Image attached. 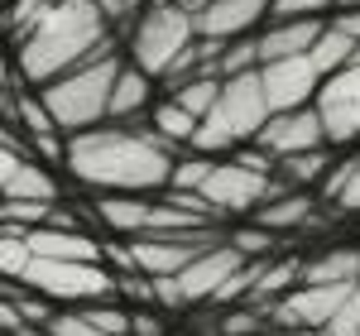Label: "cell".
Returning <instances> with one entry per match:
<instances>
[{
  "label": "cell",
  "mask_w": 360,
  "mask_h": 336,
  "mask_svg": "<svg viewBox=\"0 0 360 336\" xmlns=\"http://www.w3.org/2000/svg\"><path fill=\"white\" fill-rule=\"evenodd\" d=\"M173 168H178V149L164 144L149 125H96L86 135H68V159H63V173L96 197H159L173 183Z\"/></svg>",
  "instance_id": "6da1fadb"
},
{
  "label": "cell",
  "mask_w": 360,
  "mask_h": 336,
  "mask_svg": "<svg viewBox=\"0 0 360 336\" xmlns=\"http://www.w3.org/2000/svg\"><path fill=\"white\" fill-rule=\"evenodd\" d=\"M115 44V29L106 25L101 0H53V10L15 44L10 67L25 77V86L44 91L63 72L91 63Z\"/></svg>",
  "instance_id": "7a4b0ae2"
},
{
  "label": "cell",
  "mask_w": 360,
  "mask_h": 336,
  "mask_svg": "<svg viewBox=\"0 0 360 336\" xmlns=\"http://www.w3.org/2000/svg\"><path fill=\"white\" fill-rule=\"evenodd\" d=\"M125 63H130V58L111 44L106 53H96L91 63L63 72L58 82H49L39 91L44 106L53 111L63 135H86V130H96V125L111 120V91H115V82H120V72H125Z\"/></svg>",
  "instance_id": "3957f363"
},
{
  "label": "cell",
  "mask_w": 360,
  "mask_h": 336,
  "mask_svg": "<svg viewBox=\"0 0 360 336\" xmlns=\"http://www.w3.org/2000/svg\"><path fill=\"white\" fill-rule=\"evenodd\" d=\"M269 120H274V106H269V91H264L259 67L255 72H240V77H221V96L207 111L193 149L197 154H212V159H221V154L231 159L236 149L259 140V130Z\"/></svg>",
  "instance_id": "277c9868"
},
{
  "label": "cell",
  "mask_w": 360,
  "mask_h": 336,
  "mask_svg": "<svg viewBox=\"0 0 360 336\" xmlns=\"http://www.w3.org/2000/svg\"><path fill=\"white\" fill-rule=\"evenodd\" d=\"M197 39H202V29H197L193 10H183L173 0H154L139 15V25L125 34V58L135 63L139 72H149L154 82H164L173 72V63L188 53Z\"/></svg>",
  "instance_id": "5b68a950"
},
{
  "label": "cell",
  "mask_w": 360,
  "mask_h": 336,
  "mask_svg": "<svg viewBox=\"0 0 360 336\" xmlns=\"http://www.w3.org/2000/svg\"><path fill=\"white\" fill-rule=\"evenodd\" d=\"M10 283H20L39 298H58V303H101L120 293V274L106 264H86V259H39L29 254V264Z\"/></svg>",
  "instance_id": "8992f818"
},
{
  "label": "cell",
  "mask_w": 360,
  "mask_h": 336,
  "mask_svg": "<svg viewBox=\"0 0 360 336\" xmlns=\"http://www.w3.org/2000/svg\"><path fill=\"white\" fill-rule=\"evenodd\" d=\"M245 264H255V259H245L231 240H221V245H212L207 254H197L183 274L154 279V298H159V303H173V308H178V303H217V293H221Z\"/></svg>",
  "instance_id": "52a82bcc"
},
{
  "label": "cell",
  "mask_w": 360,
  "mask_h": 336,
  "mask_svg": "<svg viewBox=\"0 0 360 336\" xmlns=\"http://www.w3.org/2000/svg\"><path fill=\"white\" fill-rule=\"evenodd\" d=\"M278 193H288L274 173H259V168H245L240 159H221L212 168V178L202 183V197L212 202L217 217H255L264 202H274Z\"/></svg>",
  "instance_id": "ba28073f"
},
{
  "label": "cell",
  "mask_w": 360,
  "mask_h": 336,
  "mask_svg": "<svg viewBox=\"0 0 360 336\" xmlns=\"http://www.w3.org/2000/svg\"><path fill=\"white\" fill-rule=\"evenodd\" d=\"M0 197H5V202H39V207H58V202H63V183H58V173L44 164L20 135H5Z\"/></svg>",
  "instance_id": "9c48e42d"
},
{
  "label": "cell",
  "mask_w": 360,
  "mask_h": 336,
  "mask_svg": "<svg viewBox=\"0 0 360 336\" xmlns=\"http://www.w3.org/2000/svg\"><path fill=\"white\" fill-rule=\"evenodd\" d=\"M351 293H356V283H298L288 298L274 303L269 322L278 332H327Z\"/></svg>",
  "instance_id": "30bf717a"
},
{
  "label": "cell",
  "mask_w": 360,
  "mask_h": 336,
  "mask_svg": "<svg viewBox=\"0 0 360 336\" xmlns=\"http://www.w3.org/2000/svg\"><path fill=\"white\" fill-rule=\"evenodd\" d=\"M312 106H317L322 125H327V144L332 149H346V144L360 140V53L351 67H341V72H332L322 82Z\"/></svg>",
  "instance_id": "8fae6325"
},
{
  "label": "cell",
  "mask_w": 360,
  "mask_h": 336,
  "mask_svg": "<svg viewBox=\"0 0 360 336\" xmlns=\"http://www.w3.org/2000/svg\"><path fill=\"white\" fill-rule=\"evenodd\" d=\"M259 149L283 164V159H298V154H312V149H327V125L317 106H303V111H278L264 130H259Z\"/></svg>",
  "instance_id": "7c38bea8"
},
{
  "label": "cell",
  "mask_w": 360,
  "mask_h": 336,
  "mask_svg": "<svg viewBox=\"0 0 360 336\" xmlns=\"http://www.w3.org/2000/svg\"><path fill=\"white\" fill-rule=\"evenodd\" d=\"M259 77H264V91H269V106L278 111H303L317 101V91H322V67L312 63V53H298V58H283V63H264L259 67Z\"/></svg>",
  "instance_id": "4fadbf2b"
},
{
  "label": "cell",
  "mask_w": 360,
  "mask_h": 336,
  "mask_svg": "<svg viewBox=\"0 0 360 336\" xmlns=\"http://www.w3.org/2000/svg\"><path fill=\"white\" fill-rule=\"evenodd\" d=\"M269 20H274V0H212V5L197 10L202 39H217V44L255 39Z\"/></svg>",
  "instance_id": "5bb4252c"
},
{
  "label": "cell",
  "mask_w": 360,
  "mask_h": 336,
  "mask_svg": "<svg viewBox=\"0 0 360 336\" xmlns=\"http://www.w3.org/2000/svg\"><path fill=\"white\" fill-rule=\"evenodd\" d=\"M5 231H20V226H5ZM20 240H25L29 254H39V259H86V264H101V259H106V245H96L91 231L34 226V231H20Z\"/></svg>",
  "instance_id": "9a60e30c"
},
{
  "label": "cell",
  "mask_w": 360,
  "mask_h": 336,
  "mask_svg": "<svg viewBox=\"0 0 360 336\" xmlns=\"http://www.w3.org/2000/svg\"><path fill=\"white\" fill-rule=\"evenodd\" d=\"M332 20H269V25L255 34V49H259V67L264 63H283V58L312 53V44L327 34Z\"/></svg>",
  "instance_id": "2e32d148"
},
{
  "label": "cell",
  "mask_w": 360,
  "mask_h": 336,
  "mask_svg": "<svg viewBox=\"0 0 360 336\" xmlns=\"http://www.w3.org/2000/svg\"><path fill=\"white\" fill-rule=\"evenodd\" d=\"M159 82L149 77V72H139L135 63H125V72H120V82L111 91V120L106 125H139V115H149L159 106Z\"/></svg>",
  "instance_id": "e0dca14e"
},
{
  "label": "cell",
  "mask_w": 360,
  "mask_h": 336,
  "mask_svg": "<svg viewBox=\"0 0 360 336\" xmlns=\"http://www.w3.org/2000/svg\"><path fill=\"white\" fill-rule=\"evenodd\" d=\"M317 207H322V197L317 193H298V188H288V193H278L274 202H264L259 212H255V226H264V231H303V226L317 221Z\"/></svg>",
  "instance_id": "ac0fdd59"
},
{
  "label": "cell",
  "mask_w": 360,
  "mask_h": 336,
  "mask_svg": "<svg viewBox=\"0 0 360 336\" xmlns=\"http://www.w3.org/2000/svg\"><path fill=\"white\" fill-rule=\"evenodd\" d=\"M149 130H154L164 144H173V149L183 154V149H193L197 130H202V120H197L188 106H178L173 96H159V106L149 111Z\"/></svg>",
  "instance_id": "d6986e66"
},
{
  "label": "cell",
  "mask_w": 360,
  "mask_h": 336,
  "mask_svg": "<svg viewBox=\"0 0 360 336\" xmlns=\"http://www.w3.org/2000/svg\"><path fill=\"white\" fill-rule=\"evenodd\" d=\"M303 283H360V245H336L303 259Z\"/></svg>",
  "instance_id": "ffe728a7"
},
{
  "label": "cell",
  "mask_w": 360,
  "mask_h": 336,
  "mask_svg": "<svg viewBox=\"0 0 360 336\" xmlns=\"http://www.w3.org/2000/svg\"><path fill=\"white\" fill-rule=\"evenodd\" d=\"M317 197L336 207L341 217H360V154H346L341 164L327 173V183L317 188Z\"/></svg>",
  "instance_id": "44dd1931"
},
{
  "label": "cell",
  "mask_w": 360,
  "mask_h": 336,
  "mask_svg": "<svg viewBox=\"0 0 360 336\" xmlns=\"http://www.w3.org/2000/svg\"><path fill=\"white\" fill-rule=\"evenodd\" d=\"M356 53H360V44L341 25H327V34L312 44V63L322 67V77H332V72H341V67H351Z\"/></svg>",
  "instance_id": "7402d4cb"
},
{
  "label": "cell",
  "mask_w": 360,
  "mask_h": 336,
  "mask_svg": "<svg viewBox=\"0 0 360 336\" xmlns=\"http://www.w3.org/2000/svg\"><path fill=\"white\" fill-rule=\"evenodd\" d=\"M82 317L96 327L101 336H130L135 332V312L115 298H101V303H82Z\"/></svg>",
  "instance_id": "603a6c76"
},
{
  "label": "cell",
  "mask_w": 360,
  "mask_h": 336,
  "mask_svg": "<svg viewBox=\"0 0 360 336\" xmlns=\"http://www.w3.org/2000/svg\"><path fill=\"white\" fill-rule=\"evenodd\" d=\"M221 164V159H212V154H197V149H183L178 154V168H173V183L168 188H178V193H202V183L212 178V168Z\"/></svg>",
  "instance_id": "cb8c5ba5"
},
{
  "label": "cell",
  "mask_w": 360,
  "mask_h": 336,
  "mask_svg": "<svg viewBox=\"0 0 360 336\" xmlns=\"http://www.w3.org/2000/svg\"><path fill=\"white\" fill-rule=\"evenodd\" d=\"M53 10V0H10V10H5V25H10V44H20L29 29L39 25L44 15Z\"/></svg>",
  "instance_id": "d4e9b609"
},
{
  "label": "cell",
  "mask_w": 360,
  "mask_h": 336,
  "mask_svg": "<svg viewBox=\"0 0 360 336\" xmlns=\"http://www.w3.org/2000/svg\"><path fill=\"white\" fill-rule=\"evenodd\" d=\"M226 240H231V245H236V250L245 254V259H269V254H274V231H264V226H240V231H231V235H226Z\"/></svg>",
  "instance_id": "484cf974"
},
{
  "label": "cell",
  "mask_w": 360,
  "mask_h": 336,
  "mask_svg": "<svg viewBox=\"0 0 360 336\" xmlns=\"http://www.w3.org/2000/svg\"><path fill=\"white\" fill-rule=\"evenodd\" d=\"M341 0H274V20H332Z\"/></svg>",
  "instance_id": "4316f807"
},
{
  "label": "cell",
  "mask_w": 360,
  "mask_h": 336,
  "mask_svg": "<svg viewBox=\"0 0 360 336\" xmlns=\"http://www.w3.org/2000/svg\"><path fill=\"white\" fill-rule=\"evenodd\" d=\"M327 336H360V283H356V293L346 298V308L336 312V322L327 327Z\"/></svg>",
  "instance_id": "83f0119b"
},
{
  "label": "cell",
  "mask_w": 360,
  "mask_h": 336,
  "mask_svg": "<svg viewBox=\"0 0 360 336\" xmlns=\"http://www.w3.org/2000/svg\"><path fill=\"white\" fill-rule=\"evenodd\" d=\"M130 336H168V332H164V322H159L154 312H135V332Z\"/></svg>",
  "instance_id": "f1b7e54d"
},
{
  "label": "cell",
  "mask_w": 360,
  "mask_h": 336,
  "mask_svg": "<svg viewBox=\"0 0 360 336\" xmlns=\"http://www.w3.org/2000/svg\"><path fill=\"white\" fill-rule=\"evenodd\" d=\"M332 25H341V29H346V34H351V39L360 44V10H336Z\"/></svg>",
  "instance_id": "f546056e"
},
{
  "label": "cell",
  "mask_w": 360,
  "mask_h": 336,
  "mask_svg": "<svg viewBox=\"0 0 360 336\" xmlns=\"http://www.w3.org/2000/svg\"><path fill=\"white\" fill-rule=\"evenodd\" d=\"M264 336H327V332H278V327H269Z\"/></svg>",
  "instance_id": "4dcf8cb0"
},
{
  "label": "cell",
  "mask_w": 360,
  "mask_h": 336,
  "mask_svg": "<svg viewBox=\"0 0 360 336\" xmlns=\"http://www.w3.org/2000/svg\"><path fill=\"white\" fill-rule=\"evenodd\" d=\"M173 5H183V10H193V15H197V10H202V5H212V0H173Z\"/></svg>",
  "instance_id": "1f68e13d"
},
{
  "label": "cell",
  "mask_w": 360,
  "mask_h": 336,
  "mask_svg": "<svg viewBox=\"0 0 360 336\" xmlns=\"http://www.w3.org/2000/svg\"><path fill=\"white\" fill-rule=\"evenodd\" d=\"M341 10H360V0H341Z\"/></svg>",
  "instance_id": "d6a6232c"
}]
</instances>
